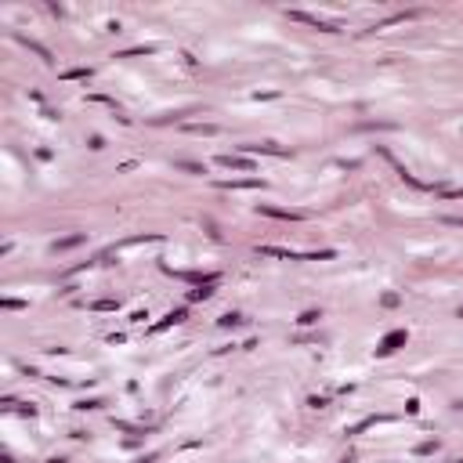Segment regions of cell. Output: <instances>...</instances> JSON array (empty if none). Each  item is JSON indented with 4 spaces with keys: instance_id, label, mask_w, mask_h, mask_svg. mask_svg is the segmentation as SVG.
Wrapping results in <instances>:
<instances>
[{
    "instance_id": "15",
    "label": "cell",
    "mask_w": 463,
    "mask_h": 463,
    "mask_svg": "<svg viewBox=\"0 0 463 463\" xmlns=\"http://www.w3.org/2000/svg\"><path fill=\"white\" fill-rule=\"evenodd\" d=\"M66 76H69V80H84V76H90V69H69Z\"/></svg>"
},
{
    "instance_id": "10",
    "label": "cell",
    "mask_w": 463,
    "mask_h": 463,
    "mask_svg": "<svg viewBox=\"0 0 463 463\" xmlns=\"http://www.w3.org/2000/svg\"><path fill=\"white\" fill-rule=\"evenodd\" d=\"M184 130H192V134H218V127H214V123H188Z\"/></svg>"
},
{
    "instance_id": "5",
    "label": "cell",
    "mask_w": 463,
    "mask_h": 463,
    "mask_svg": "<svg viewBox=\"0 0 463 463\" xmlns=\"http://www.w3.org/2000/svg\"><path fill=\"white\" fill-rule=\"evenodd\" d=\"M221 188H264L260 178H246V181H221Z\"/></svg>"
},
{
    "instance_id": "3",
    "label": "cell",
    "mask_w": 463,
    "mask_h": 463,
    "mask_svg": "<svg viewBox=\"0 0 463 463\" xmlns=\"http://www.w3.org/2000/svg\"><path fill=\"white\" fill-rule=\"evenodd\" d=\"M264 218H279V221H300L304 214H293V210H275V206H257Z\"/></svg>"
},
{
    "instance_id": "13",
    "label": "cell",
    "mask_w": 463,
    "mask_h": 463,
    "mask_svg": "<svg viewBox=\"0 0 463 463\" xmlns=\"http://www.w3.org/2000/svg\"><path fill=\"white\" fill-rule=\"evenodd\" d=\"M318 318H322L318 312H304V315H300L297 322H300V326H312V322H318Z\"/></svg>"
},
{
    "instance_id": "1",
    "label": "cell",
    "mask_w": 463,
    "mask_h": 463,
    "mask_svg": "<svg viewBox=\"0 0 463 463\" xmlns=\"http://www.w3.org/2000/svg\"><path fill=\"white\" fill-rule=\"evenodd\" d=\"M293 22H304V26H315V29H322V33H336V26L333 22H326V18H318V14H308V11H286Z\"/></svg>"
},
{
    "instance_id": "7",
    "label": "cell",
    "mask_w": 463,
    "mask_h": 463,
    "mask_svg": "<svg viewBox=\"0 0 463 463\" xmlns=\"http://www.w3.org/2000/svg\"><path fill=\"white\" fill-rule=\"evenodd\" d=\"M221 166H232V170H250V160H242V156H221Z\"/></svg>"
},
{
    "instance_id": "2",
    "label": "cell",
    "mask_w": 463,
    "mask_h": 463,
    "mask_svg": "<svg viewBox=\"0 0 463 463\" xmlns=\"http://www.w3.org/2000/svg\"><path fill=\"white\" fill-rule=\"evenodd\" d=\"M384 160H388V163L394 166V170H398V178H402V181H409V184H412V188H427V184H424L420 178H416V174H409V170H406V166H402V163H398V160L391 156V152H388V148H384Z\"/></svg>"
},
{
    "instance_id": "8",
    "label": "cell",
    "mask_w": 463,
    "mask_h": 463,
    "mask_svg": "<svg viewBox=\"0 0 463 463\" xmlns=\"http://www.w3.org/2000/svg\"><path fill=\"white\" fill-rule=\"evenodd\" d=\"M181 318H184V308H178V312H170V315H166V318H160V322H156V326H152V330L160 333V330H166V326H174V322H181Z\"/></svg>"
},
{
    "instance_id": "11",
    "label": "cell",
    "mask_w": 463,
    "mask_h": 463,
    "mask_svg": "<svg viewBox=\"0 0 463 463\" xmlns=\"http://www.w3.org/2000/svg\"><path fill=\"white\" fill-rule=\"evenodd\" d=\"M210 293H214V282H206V286H199V290H192V293H188V300H206Z\"/></svg>"
},
{
    "instance_id": "9",
    "label": "cell",
    "mask_w": 463,
    "mask_h": 463,
    "mask_svg": "<svg viewBox=\"0 0 463 463\" xmlns=\"http://www.w3.org/2000/svg\"><path fill=\"white\" fill-rule=\"evenodd\" d=\"M80 242H84V236H66V239L54 242V250H72V246H80Z\"/></svg>"
},
{
    "instance_id": "14",
    "label": "cell",
    "mask_w": 463,
    "mask_h": 463,
    "mask_svg": "<svg viewBox=\"0 0 463 463\" xmlns=\"http://www.w3.org/2000/svg\"><path fill=\"white\" fill-rule=\"evenodd\" d=\"M178 166H181V170H188V174H206L199 163H178Z\"/></svg>"
},
{
    "instance_id": "4",
    "label": "cell",
    "mask_w": 463,
    "mask_h": 463,
    "mask_svg": "<svg viewBox=\"0 0 463 463\" xmlns=\"http://www.w3.org/2000/svg\"><path fill=\"white\" fill-rule=\"evenodd\" d=\"M398 344H406V333H391L388 340L376 348V354H391V351H398Z\"/></svg>"
},
{
    "instance_id": "17",
    "label": "cell",
    "mask_w": 463,
    "mask_h": 463,
    "mask_svg": "<svg viewBox=\"0 0 463 463\" xmlns=\"http://www.w3.org/2000/svg\"><path fill=\"white\" fill-rule=\"evenodd\" d=\"M449 224H463V218H449Z\"/></svg>"
},
{
    "instance_id": "12",
    "label": "cell",
    "mask_w": 463,
    "mask_h": 463,
    "mask_svg": "<svg viewBox=\"0 0 463 463\" xmlns=\"http://www.w3.org/2000/svg\"><path fill=\"white\" fill-rule=\"evenodd\" d=\"M242 322H246L242 315H224V318H221V326L228 330V326H242Z\"/></svg>"
},
{
    "instance_id": "6",
    "label": "cell",
    "mask_w": 463,
    "mask_h": 463,
    "mask_svg": "<svg viewBox=\"0 0 463 463\" xmlns=\"http://www.w3.org/2000/svg\"><path fill=\"white\" fill-rule=\"evenodd\" d=\"M242 148H246V152H268V156H290L286 148H279V145H268V142H264V145H242Z\"/></svg>"
},
{
    "instance_id": "16",
    "label": "cell",
    "mask_w": 463,
    "mask_h": 463,
    "mask_svg": "<svg viewBox=\"0 0 463 463\" xmlns=\"http://www.w3.org/2000/svg\"><path fill=\"white\" fill-rule=\"evenodd\" d=\"M94 308H98V312H112V308H116V300H98Z\"/></svg>"
}]
</instances>
